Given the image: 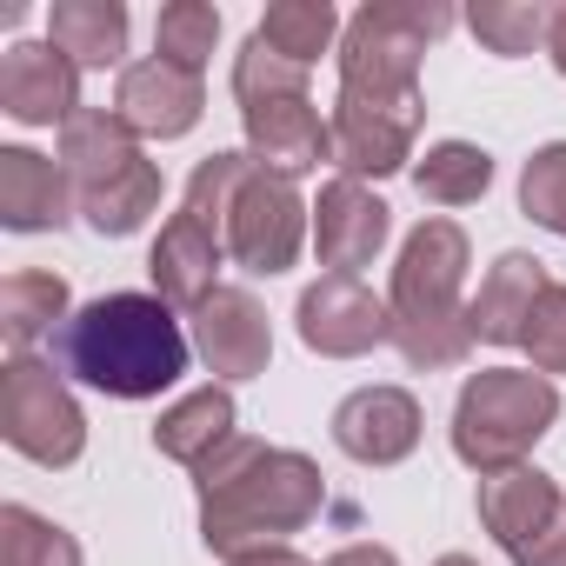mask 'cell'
Here are the masks:
<instances>
[{
  "instance_id": "obj_26",
  "label": "cell",
  "mask_w": 566,
  "mask_h": 566,
  "mask_svg": "<svg viewBox=\"0 0 566 566\" xmlns=\"http://www.w3.org/2000/svg\"><path fill=\"white\" fill-rule=\"evenodd\" d=\"M467 28H473V41H480L486 54L520 61V54L546 48L553 14L539 8V0H473V8H467Z\"/></svg>"
},
{
  "instance_id": "obj_29",
  "label": "cell",
  "mask_w": 566,
  "mask_h": 566,
  "mask_svg": "<svg viewBox=\"0 0 566 566\" xmlns=\"http://www.w3.org/2000/svg\"><path fill=\"white\" fill-rule=\"evenodd\" d=\"M307 74H314V67L273 54V48L253 34V41L240 48V61H233V101L253 107V101H280V94H307Z\"/></svg>"
},
{
  "instance_id": "obj_10",
  "label": "cell",
  "mask_w": 566,
  "mask_h": 566,
  "mask_svg": "<svg viewBox=\"0 0 566 566\" xmlns=\"http://www.w3.org/2000/svg\"><path fill=\"white\" fill-rule=\"evenodd\" d=\"M420 120H427V101L420 94H360V87H340L334 101V160L360 180H387L413 160V140H420Z\"/></svg>"
},
{
  "instance_id": "obj_31",
  "label": "cell",
  "mask_w": 566,
  "mask_h": 566,
  "mask_svg": "<svg viewBox=\"0 0 566 566\" xmlns=\"http://www.w3.org/2000/svg\"><path fill=\"white\" fill-rule=\"evenodd\" d=\"M520 347H526L533 374H546V380L566 374V280H553V287L533 301V321H526Z\"/></svg>"
},
{
  "instance_id": "obj_27",
  "label": "cell",
  "mask_w": 566,
  "mask_h": 566,
  "mask_svg": "<svg viewBox=\"0 0 566 566\" xmlns=\"http://www.w3.org/2000/svg\"><path fill=\"white\" fill-rule=\"evenodd\" d=\"M0 566H81V546L34 506H0Z\"/></svg>"
},
{
  "instance_id": "obj_34",
  "label": "cell",
  "mask_w": 566,
  "mask_h": 566,
  "mask_svg": "<svg viewBox=\"0 0 566 566\" xmlns=\"http://www.w3.org/2000/svg\"><path fill=\"white\" fill-rule=\"evenodd\" d=\"M546 54H553V67L566 74V8L553 14V34H546Z\"/></svg>"
},
{
  "instance_id": "obj_7",
  "label": "cell",
  "mask_w": 566,
  "mask_h": 566,
  "mask_svg": "<svg viewBox=\"0 0 566 566\" xmlns=\"http://www.w3.org/2000/svg\"><path fill=\"white\" fill-rule=\"evenodd\" d=\"M0 440H8L14 453H28L34 467H74L81 447H87L81 400L34 354H14L8 367H0Z\"/></svg>"
},
{
  "instance_id": "obj_1",
  "label": "cell",
  "mask_w": 566,
  "mask_h": 566,
  "mask_svg": "<svg viewBox=\"0 0 566 566\" xmlns=\"http://www.w3.org/2000/svg\"><path fill=\"white\" fill-rule=\"evenodd\" d=\"M193 480H200V539L227 559L280 546L327 500L321 467L307 453L266 447V440H247V433H233Z\"/></svg>"
},
{
  "instance_id": "obj_3",
  "label": "cell",
  "mask_w": 566,
  "mask_h": 566,
  "mask_svg": "<svg viewBox=\"0 0 566 566\" xmlns=\"http://www.w3.org/2000/svg\"><path fill=\"white\" fill-rule=\"evenodd\" d=\"M467 280V233L453 220H420L394 260V287H387V314H394V347L407 367H460L473 354V321L460 301Z\"/></svg>"
},
{
  "instance_id": "obj_20",
  "label": "cell",
  "mask_w": 566,
  "mask_h": 566,
  "mask_svg": "<svg viewBox=\"0 0 566 566\" xmlns=\"http://www.w3.org/2000/svg\"><path fill=\"white\" fill-rule=\"evenodd\" d=\"M67 200H74V180H67L61 160H48L34 147H0V220L14 233L61 227Z\"/></svg>"
},
{
  "instance_id": "obj_18",
  "label": "cell",
  "mask_w": 566,
  "mask_h": 566,
  "mask_svg": "<svg viewBox=\"0 0 566 566\" xmlns=\"http://www.w3.org/2000/svg\"><path fill=\"white\" fill-rule=\"evenodd\" d=\"M220 253H227V240L200 220V213H174L167 227H160V240H154V253H147V273H154V294L167 301V307H200L213 287H220Z\"/></svg>"
},
{
  "instance_id": "obj_19",
  "label": "cell",
  "mask_w": 566,
  "mask_h": 566,
  "mask_svg": "<svg viewBox=\"0 0 566 566\" xmlns=\"http://www.w3.org/2000/svg\"><path fill=\"white\" fill-rule=\"evenodd\" d=\"M553 287L546 280V266L533 260V253H500L493 266H486V280H480V294L467 301V321H473V340H486V347H520V334H526V321H533V301Z\"/></svg>"
},
{
  "instance_id": "obj_16",
  "label": "cell",
  "mask_w": 566,
  "mask_h": 566,
  "mask_svg": "<svg viewBox=\"0 0 566 566\" xmlns=\"http://www.w3.org/2000/svg\"><path fill=\"white\" fill-rule=\"evenodd\" d=\"M387 227H394L387 200L354 174H334L314 200V247H321V266H334V273L374 266V253L387 247Z\"/></svg>"
},
{
  "instance_id": "obj_32",
  "label": "cell",
  "mask_w": 566,
  "mask_h": 566,
  "mask_svg": "<svg viewBox=\"0 0 566 566\" xmlns=\"http://www.w3.org/2000/svg\"><path fill=\"white\" fill-rule=\"evenodd\" d=\"M321 566H400L387 546H374V539H360V546H340L334 559H321Z\"/></svg>"
},
{
  "instance_id": "obj_30",
  "label": "cell",
  "mask_w": 566,
  "mask_h": 566,
  "mask_svg": "<svg viewBox=\"0 0 566 566\" xmlns=\"http://www.w3.org/2000/svg\"><path fill=\"white\" fill-rule=\"evenodd\" d=\"M520 213L566 240V140H553V147H539L526 160V174H520Z\"/></svg>"
},
{
  "instance_id": "obj_17",
  "label": "cell",
  "mask_w": 566,
  "mask_h": 566,
  "mask_svg": "<svg viewBox=\"0 0 566 566\" xmlns=\"http://www.w3.org/2000/svg\"><path fill=\"white\" fill-rule=\"evenodd\" d=\"M334 447L360 467H394L420 447V400L407 387H360L334 407Z\"/></svg>"
},
{
  "instance_id": "obj_25",
  "label": "cell",
  "mask_w": 566,
  "mask_h": 566,
  "mask_svg": "<svg viewBox=\"0 0 566 566\" xmlns=\"http://www.w3.org/2000/svg\"><path fill=\"white\" fill-rule=\"evenodd\" d=\"M273 54H287V61H301V67H314L327 48H334V34H340V14L327 8V0H273V8L260 14V28H253Z\"/></svg>"
},
{
  "instance_id": "obj_33",
  "label": "cell",
  "mask_w": 566,
  "mask_h": 566,
  "mask_svg": "<svg viewBox=\"0 0 566 566\" xmlns=\"http://www.w3.org/2000/svg\"><path fill=\"white\" fill-rule=\"evenodd\" d=\"M227 566H314V559H301L294 546H260V553H240V559H227Z\"/></svg>"
},
{
  "instance_id": "obj_4",
  "label": "cell",
  "mask_w": 566,
  "mask_h": 566,
  "mask_svg": "<svg viewBox=\"0 0 566 566\" xmlns=\"http://www.w3.org/2000/svg\"><path fill=\"white\" fill-rule=\"evenodd\" d=\"M61 167L94 233H140L147 213L160 207V167L140 154V134L107 107H81L61 127Z\"/></svg>"
},
{
  "instance_id": "obj_24",
  "label": "cell",
  "mask_w": 566,
  "mask_h": 566,
  "mask_svg": "<svg viewBox=\"0 0 566 566\" xmlns=\"http://www.w3.org/2000/svg\"><path fill=\"white\" fill-rule=\"evenodd\" d=\"M413 187H420V200H433V207H467V200H480V193L493 187V154L473 147V140H440V147L420 154Z\"/></svg>"
},
{
  "instance_id": "obj_8",
  "label": "cell",
  "mask_w": 566,
  "mask_h": 566,
  "mask_svg": "<svg viewBox=\"0 0 566 566\" xmlns=\"http://www.w3.org/2000/svg\"><path fill=\"white\" fill-rule=\"evenodd\" d=\"M307 213H314V207L294 193V180L253 167V154H247V174L233 180L227 213H220V240H227V253H233L247 273H287V266L301 260Z\"/></svg>"
},
{
  "instance_id": "obj_6",
  "label": "cell",
  "mask_w": 566,
  "mask_h": 566,
  "mask_svg": "<svg viewBox=\"0 0 566 566\" xmlns=\"http://www.w3.org/2000/svg\"><path fill=\"white\" fill-rule=\"evenodd\" d=\"M453 28L440 0H367L340 34V87L360 94H420V54Z\"/></svg>"
},
{
  "instance_id": "obj_35",
  "label": "cell",
  "mask_w": 566,
  "mask_h": 566,
  "mask_svg": "<svg viewBox=\"0 0 566 566\" xmlns=\"http://www.w3.org/2000/svg\"><path fill=\"white\" fill-rule=\"evenodd\" d=\"M433 566H480V559H467V553H447V559H433Z\"/></svg>"
},
{
  "instance_id": "obj_2",
  "label": "cell",
  "mask_w": 566,
  "mask_h": 566,
  "mask_svg": "<svg viewBox=\"0 0 566 566\" xmlns=\"http://www.w3.org/2000/svg\"><path fill=\"white\" fill-rule=\"evenodd\" d=\"M54 360L114 400H154L187 374V334L160 294H101L54 334Z\"/></svg>"
},
{
  "instance_id": "obj_28",
  "label": "cell",
  "mask_w": 566,
  "mask_h": 566,
  "mask_svg": "<svg viewBox=\"0 0 566 566\" xmlns=\"http://www.w3.org/2000/svg\"><path fill=\"white\" fill-rule=\"evenodd\" d=\"M213 41H220V8H213V0H167L160 21H154V54L187 67V74L207 67Z\"/></svg>"
},
{
  "instance_id": "obj_13",
  "label": "cell",
  "mask_w": 566,
  "mask_h": 566,
  "mask_svg": "<svg viewBox=\"0 0 566 566\" xmlns=\"http://www.w3.org/2000/svg\"><path fill=\"white\" fill-rule=\"evenodd\" d=\"M247 120V154L253 167L280 174V180H301L321 160H334V120H321V107L307 94H280V101H253L240 107Z\"/></svg>"
},
{
  "instance_id": "obj_12",
  "label": "cell",
  "mask_w": 566,
  "mask_h": 566,
  "mask_svg": "<svg viewBox=\"0 0 566 566\" xmlns=\"http://www.w3.org/2000/svg\"><path fill=\"white\" fill-rule=\"evenodd\" d=\"M0 114L21 127H67L81 114V67L54 41H21L0 54Z\"/></svg>"
},
{
  "instance_id": "obj_5",
  "label": "cell",
  "mask_w": 566,
  "mask_h": 566,
  "mask_svg": "<svg viewBox=\"0 0 566 566\" xmlns=\"http://www.w3.org/2000/svg\"><path fill=\"white\" fill-rule=\"evenodd\" d=\"M559 420V387L533 367H480L453 400V453L486 480L526 467L539 433Z\"/></svg>"
},
{
  "instance_id": "obj_22",
  "label": "cell",
  "mask_w": 566,
  "mask_h": 566,
  "mask_svg": "<svg viewBox=\"0 0 566 566\" xmlns=\"http://www.w3.org/2000/svg\"><path fill=\"white\" fill-rule=\"evenodd\" d=\"M48 41L74 67H114L127 54V8L120 0H54Z\"/></svg>"
},
{
  "instance_id": "obj_9",
  "label": "cell",
  "mask_w": 566,
  "mask_h": 566,
  "mask_svg": "<svg viewBox=\"0 0 566 566\" xmlns=\"http://www.w3.org/2000/svg\"><path fill=\"white\" fill-rule=\"evenodd\" d=\"M480 526L513 566H566V493L539 467H506L480 480Z\"/></svg>"
},
{
  "instance_id": "obj_15",
  "label": "cell",
  "mask_w": 566,
  "mask_h": 566,
  "mask_svg": "<svg viewBox=\"0 0 566 566\" xmlns=\"http://www.w3.org/2000/svg\"><path fill=\"white\" fill-rule=\"evenodd\" d=\"M200 107H207L200 74H187V67H174V61H160V54H147V61H134V67H120L114 114H120L140 140H180V134H193Z\"/></svg>"
},
{
  "instance_id": "obj_14",
  "label": "cell",
  "mask_w": 566,
  "mask_h": 566,
  "mask_svg": "<svg viewBox=\"0 0 566 566\" xmlns=\"http://www.w3.org/2000/svg\"><path fill=\"white\" fill-rule=\"evenodd\" d=\"M193 354L220 374V380H253L273 360V327L266 307L247 287H213L193 307Z\"/></svg>"
},
{
  "instance_id": "obj_23",
  "label": "cell",
  "mask_w": 566,
  "mask_h": 566,
  "mask_svg": "<svg viewBox=\"0 0 566 566\" xmlns=\"http://www.w3.org/2000/svg\"><path fill=\"white\" fill-rule=\"evenodd\" d=\"M74 314H67V280L48 273V266H21L8 273V287H0V334H8L14 354H28L48 327L61 334Z\"/></svg>"
},
{
  "instance_id": "obj_21",
  "label": "cell",
  "mask_w": 566,
  "mask_h": 566,
  "mask_svg": "<svg viewBox=\"0 0 566 566\" xmlns=\"http://www.w3.org/2000/svg\"><path fill=\"white\" fill-rule=\"evenodd\" d=\"M227 440H233V394H227V387H200V394L174 400V407L154 420V447H160L167 460L193 467V473H200Z\"/></svg>"
},
{
  "instance_id": "obj_11",
  "label": "cell",
  "mask_w": 566,
  "mask_h": 566,
  "mask_svg": "<svg viewBox=\"0 0 566 566\" xmlns=\"http://www.w3.org/2000/svg\"><path fill=\"white\" fill-rule=\"evenodd\" d=\"M294 321H301V340L314 354H327V360H360L380 340H394V314L360 273H321L301 294Z\"/></svg>"
}]
</instances>
